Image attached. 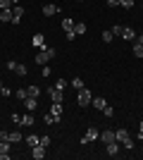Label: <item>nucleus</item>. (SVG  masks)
<instances>
[{"mask_svg": "<svg viewBox=\"0 0 143 160\" xmlns=\"http://www.w3.org/2000/svg\"><path fill=\"white\" fill-rule=\"evenodd\" d=\"M53 58H55V48L45 46L43 50H38V55H36L34 60L38 62V65H48V60H53Z\"/></svg>", "mask_w": 143, "mask_h": 160, "instance_id": "f257e3e1", "label": "nucleus"}, {"mask_svg": "<svg viewBox=\"0 0 143 160\" xmlns=\"http://www.w3.org/2000/svg\"><path fill=\"white\" fill-rule=\"evenodd\" d=\"M79 105H81V108L91 105V91H88L86 86H83V88H79Z\"/></svg>", "mask_w": 143, "mask_h": 160, "instance_id": "f03ea898", "label": "nucleus"}, {"mask_svg": "<svg viewBox=\"0 0 143 160\" xmlns=\"http://www.w3.org/2000/svg\"><path fill=\"white\" fill-rule=\"evenodd\" d=\"M98 136H100V132H98V129H95V127H88V132L83 134L81 143H91V141H95V139H98Z\"/></svg>", "mask_w": 143, "mask_h": 160, "instance_id": "7ed1b4c3", "label": "nucleus"}, {"mask_svg": "<svg viewBox=\"0 0 143 160\" xmlns=\"http://www.w3.org/2000/svg\"><path fill=\"white\" fill-rule=\"evenodd\" d=\"M48 96L53 98V103H62V98H64V96H62V91H60V88H55V86L48 88Z\"/></svg>", "mask_w": 143, "mask_h": 160, "instance_id": "20e7f679", "label": "nucleus"}, {"mask_svg": "<svg viewBox=\"0 0 143 160\" xmlns=\"http://www.w3.org/2000/svg\"><path fill=\"white\" fill-rule=\"evenodd\" d=\"M31 43H34V48L43 50V48H45V36H43V33H34V38H31Z\"/></svg>", "mask_w": 143, "mask_h": 160, "instance_id": "39448f33", "label": "nucleus"}, {"mask_svg": "<svg viewBox=\"0 0 143 160\" xmlns=\"http://www.w3.org/2000/svg\"><path fill=\"white\" fill-rule=\"evenodd\" d=\"M12 17H14V24H19V22H21V17H24V7H21V5H12Z\"/></svg>", "mask_w": 143, "mask_h": 160, "instance_id": "423d86ee", "label": "nucleus"}, {"mask_svg": "<svg viewBox=\"0 0 143 160\" xmlns=\"http://www.w3.org/2000/svg\"><path fill=\"white\" fill-rule=\"evenodd\" d=\"M98 139H100L102 143H112V141H117V139H115V132H110V129L100 132V136H98Z\"/></svg>", "mask_w": 143, "mask_h": 160, "instance_id": "0eeeda50", "label": "nucleus"}, {"mask_svg": "<svg viewBox=\"0 0 143 160\" xmlns=\"http://www.w3.org/2000/svg\"><path fill=\"white\" fill-rule=\"evenodd\" d=\"M31 155H34L36 160H43V158H45V146H41V143L34 146V148H31Z\"/></svg>", "mask_w": 143, "mask_h": 160, "instance_id": "6e6552de", "label": "nucleus"}, {"mask_svg": "<svg viewBox=\"0 0 143 160\" xmlns=\"http://www.w3.org/2000/svg\"><path fill=\"white\" fill-rule=\"evenodd\" d=\"M24 141L29 143V148H34V146L41 143V136H38V134H29V136H24Z\"/></svg>", "mask_w": 143, "mask_h": 160, "instance_id": "1a4fd4ad", "label": "nucleus"}, {"mask_svg": "<svg viewBox=\"0 0 143 160\" xmlns=\"http://www.w3.org/2000/svg\"><path fill=\"white\" fill-rule=\"evenodd\" d=\"M24 105H26V110H29V112H34L36 108H38V100H36L34 96H29V98H24Z\"/></svg>", "mask_w": 143, "mask_h": 160, "instance_id": "9d476101", "label": "nucleus"}, {"mask_svg": "<svg viewBox=\"0 0 143 160\" xmlns=\"http://www.w3.org/2000/svg\"><path fill=\"white\" fill-rule=\"evenodd\" d=\"M57 12H60V7H57V5H50V2L43 5V14H45V17H53V14H57Z\"/></svg>", "mask_w": 143, "mask_h": 160, "instance_id": "9b49d317", "label": "nucleus"}, {"mask_svg": "<svg viewBox=\"0 0 143 160\" xmlns=\"http://www.w3.org/2000/svg\"><path fill=\"white\" fill-rule=\"evenodd\" d=\"M122 38H126V41H131V43H134V41H136V31H134L131 27H124V31H122Z\"/></svg>", "mask_w": 143, "mask_h": 160, "instance_id": "f8f14e48", "label": "nucleus"}, {"mask_svg": "<svg viewBox=\"0 0 143 160\" xmlns=\"http://www.w3.org/2000/svg\"><path fill=\"white\" fill-rule=\"evenodd\" d=\"M7 141H10V143H19V141H24V134H19V132H7Z\"/></svg>", "mask_w": 143, "mask_h": 160, "instance_id": "ddd939ff", "label": "nucleus"}, {"mask_svg": "<svg viewBox=\"0 0 143 160\" xmlns=\"http://www.w3.org/2000/svg\"><path fill=\"white\" fill-rule=\"evenodd\" d=\"M105 146H107V153L110 155H119V146H122L119 141H112V143H105Z\"/></svg>", "mask_w": 143, "mask_h": 160, "instance_id": "4468645a", "label": "nucleus"}, {"mask_svg": "<svg viewBox=\"0 0 143 160\" xmlns=\"http://www.w3.org/2000/svg\"><path fill=\"white\" fill-rule=\"evenodd\" d=\"M115 139L119 141V143H124V141L129 139V132H126V129H117V132H115Z\"/></svg>", "mask_w": 143, "mask_h": 160, "instance_id": "2eb2a0df", "label": "nucleus"}, {"mask_svg": "<svg viewBox=\"0 0 143 160\" xmlns=\"http://www.w3.org/2000/svg\"><path fill=\"white\" fill-rule=\"evenodd\" d=\"M14 17H12V7H10V10H2V12H0V22H12Z\"/></svg>", "mask_w": 143, "mask_h": 160, "instance_id": "dca6fc26", "label": "nucleus"}, {"mask_svg": "<svg viewBox=\"0 0 143 160\" xmlns=\"http://www.w3.org/2000/svg\"><path fill=\"white\" fill-rule=\"evenodd\" d=\"M74 24H76L74 19H62V29H64V33H67V31H74Z\"/></svg>", "mask_w": 143, "mask_h": 160, "instance_id": "f3484780", "label": "nucleus"}, {"mask_svg": "<svg viewBox=\"0 0 143 160\" xmlns=\"http://www.w3.org/2000/svg\"><path fill=\"white\" fill-rule=\"evenodd\" d=\"M105 105H107V100H105V98H100V96H98V98H93V108H95V110H102Z\"/></svg>", "mask_w": 143, "mask_h": 160, "instance_id": "a211bd4d", "label": "nucleus"}, {"mask_svg": "<svg viewBox=\"0 0 143 160\" xmlns=\"http://www.w3.org/2000/svg\"><path fill=\"white\" fill-rule=\"evenodd\" d=\"M74 33L76 36H83V33H86V24H83V22H76L74 24Z\"/></svg>", "mask_w": 143, "mask_h": 160, "instance_id": "6ab92c4d", "label": "nucleus"}, {"mask_svg": "<svg viewBox=\"0 0 143 160\" xmlns=\"http://www.w3.org/2000/svg\"><path fill=\"white\" fill-rule=\"evenodd\" d=\"M34 124V115H21V127H31Z\"/></svg>", "mask_w": 143, "mask_h": 160, "instance_id": "aec40b11", "label": "nucleus"}, {"mask_svg": "<svg viewBox=\"0 0 143 160\" xmlns=\"http://www.w3.org/2000/svg\"><path fill=\"white\" fill-rule=\"evenodd\" d=\"M10 146H12V143L7 139H0V153H10Z\"/></svg>", "mask_w": 143, "mask_h": 160, "instance_id": "412c9836", "label": "nucleus"}, {"mask_svg": "<svg viewBox=\"0 0 143 160\" xmlns=\"http://www.w3.org/2000/svg\"><path fill=\"white\" fill-rule=\"evenodd\" d=\"M26 93H29V96H34V98H36V96L41 93V88H38V86H34V84H31V86H26Z\"/></svg>", "mask_w": 143, "mask_h": 160, "instance_id": "4be33fe9", "label": "nucleus"}, {"mask_svg": "<svg viewBox=\"0 0 143 160\" xmlns=\"http://www.w3.org/2000/svg\"><path fill=\"white\" fill-rule=\"evenodd\" d=\"M72 86H74L76 91H79V88H83V79H81V77H74V79H72Z\"/></svg>", "mask_w": 143, "mask_h": 160, "instance_id": "5701e85b", "label": "nucleus"}, {"mask_svg": "<svg viewBox=\"0 0 143 160\" xmlns=\"http://www.w3.org/2000/svg\"><path fill=\"white\" fill-rule=\"evenodd\" d=\"M134 55H136V58H143V46L136 43V41H134Z\"/></svg>", "mask_w": 143, "mask_h": 160, "instance_id": "b1692460", "label": "nucleus"}, {"mask_svg": "<svg viewBox=\"0 0 143 160\" xmlns=\"http://www.w3.org/2000/svg\"><path fill=\"white\" fill-rule=\"evenodd\" d=\"M110 31H112V36H122V31H124V27H122V24H115V27L110 29Z\"/></svg>", "mask_w": 143, "mask_h": 160, "instance_id": "393cba45", "label": "nucleus"}, {"mask_svg": "<svg viewBox=\"0 0 143 160\" xmlns=\"http://www.w3.org/2000/svg\"><path fill=\"white\" fill-rule=\"evenodd\" d=\"M14 72L19 74V77H26V67H24V65H19V62H17V67H14Z\"/></svg>", "mask_w": 143, "mask_h": 160, "instance_id": "a878e982", "label": "nucleus"}, {"mask_svg": "<svg viewBox=\"0 0 143 160\" xmlns=\"http://www.w3.org/2000/svg\"><path fill=\"white\" fill-rule=\"evenodd\" d=\"M100 112L105 115V117H112V115H115V110H112V105H105V108L100 110Z\"/></svg>", "mask_w": 143, "mask_h": 160, "instance_id": "bb28decb", "label": "nucleus"}, {"mask_svg": "<svg viewBox=\"0 0 143 160\" xmlns=\"http://www.w3.org/2000/svg\"><path fill=\"white\" fill-rule=\"evenodd\" d=\"M53 115H62V103H53V110H50Z\"/></svg>", "mask_w": 143, "mask_h": 160, "instance_id": "cd10ccee", "label": "nucleus"}, {"mask_svg": "<svg viewBox=\"0 0 143 160\" xmlns=\"http://www.w3.org/2000/svg\"><path fill=\"white\" fill-rule=\"evenodd\" d=\"M12 5H14L12 0H0V10H10Z\"/></svg>", "mask_w": 143, "mask_h": 160, "instance_id": "c85d7f7f", "label": "nucleus"}, {"mask_svg": "<svg viewBox=\"0 0 143 160\" xmlns=\"http://www.w3.org/2000/svg\"><path fill=\"white\" fill-rule=\"evenodd\" d=\"M14 96H17V98H19V100L29 98V93H26V88H19V91H17V93H14Z\"/></svg>", "mask_w": 143, "mask_h": 160, "instance_id": "c756f323", "label": "nucleus"}, {"mask_svg": "<svg viewBox=\"0 0 143 160\" xmlns=\"http://www.w3.org/2000/svg\"><path fill=\"white\" fill-rule=\"evenodd\" d=\"M119 5L126 7V10H131V7H134V0H119Z\"/></svg>", "mask_w": 143, "mask_h": 160, "instance_id": "7c9ffc66", "label": "nucleus"}, {"mask_svg": "<svg viewBox=\"0 0 143 160\" xmlns=\"http://www.w3.org/2000/svg\"><path fill=\"white\" fill-rule=\"evenodd\" d=\"M112 38H115V36H112V31H102V41H105V43H110Z\"/></svg>", "mask_w": 143, "mask_h": 160, "instance_id": "2f4dec72", "label": "nucleus"}, {"mask_svg": "<svg viewBox=\"0 0 143 160\" xmlns=\"http://www.w3.org/2000/svg\"><path fill=\"white\" fill-rule=\"evenodd\" d=\"M64 86H67V81H64V79H57V81H55V88H60V91H62Z\"/></svg>", "mask_w": 143, "mask_h": 160, "instance_id": "473e14b6", "label": "nucleus"}, {"mask_svg": "<svg viewBox=\"0 0 143 160\" xmlns=\"http://www.w3.org/2000/svg\"><path fill=\"white\" fill-rule=\"evenodd\" d=\"M12 122H14V124H21V115L19 112H12Z\"/></svg>", "mask_w": 143, "mask_h": 160, "instance_id": "72a5a7b5", "label": "nucleus"}, {"mask_svg": "<svg viewBox=\"0 0 143 160\" xmlns=\"http://www.w3.org/2000/svg\"><path fill=\"white\" fill-rule=\"evenodd\" d=\"M122 146L126 148V151H131V148H134V141H131V139H126V141H124V143H122Z\"/></svg>", "mask_w": 143, "mask_h": 160, "instance_id": "f704fd0d", "label": "nucleus"}, {"mask_svg": "<svg viewBox=\"0 0 143 160\" xmlns=\"http://www.w3.org/2000/svg\"><path fill=\"white\" fill-rule=\"evenodd\" d=\"M41 146H45V148L50 146V136H41Z\"/></svg>", "mask_w": 143, "mask_h": 160, "instance_id": "c9c22d12", "label": "nucleus"}, {"mask_svg": "<svg viewBox=\"0 0 143 160\" xmlns=\"http://www.w3.org/2000/svg\"><path fill=\"white\" fill-rule=\"evenodd\" d=\"M107 5L110 7H117V5H119V0H107Z\"/></svg>", "mask_w": 143, "mask_h": 160, "instance_id": "e433bc0d", "label": "nucleus"}, {"mask_svg": "<svg viewBox=\"0 0 143 160\" xmlns=\"http://www.w3.org/2000/svg\"><path fill=\"white\" fill-rule=\"evenodd\" d=\"M136 43H141V46H143V33H141V36H136Z\"/></svg>", "mask_w": 143, "mask_h": 160, "instance_id": "4c0bfd02", "label": "nucleus"}, {"mask_svg": "<svg viewBox=\"0 0 143 160\" xmlns=\"http://www.w3.org/2000/svg\"><path fill=\"white\" fill-rule=\"evenodd\" d=\"M138 132H141V134H143V122H141V127H138Z\"/></svg>", "mask_w": 143, "mask_h": 160, "instance_id": "58836bf2", "label": "nucleus"}, {"mask_svg": "<svg viewBox=\"0 0 143 160\" xmlns=\"http://www.w3.org/2000/svg\"><path fill=\"white\" fill-rule=\"evenodd\" d=\"M12 2H14V5H19V0H12Z\"/></svg>", "mask_w": 143, "mask_h": 160, "instance_id": "ea45409f", "label": "nucleus"}, {"mask_svg": "<svg viewBox=\"0 0 143 160\" xmlns=\"http://www.w3.org/2000/svg\"><path fill=\"white\" fill-rule=\"evenodd\" d=\"M0 88H2V84H0Z\"/></svg>", "mask_w": 143, "mask_h": 160, "instance_id": "a19ab883", "label": "nucleus"}, {"mask_svg": "<svg viewBox=\"0 0 143 160\" xmlns=\"http://www.w3.org/2000/svg\"><path fill=\"white\" fill-rule=\"evenodd\" d=\"M141 143H143V139H141Z\"/></svg>", "mask_w": 143, "mask_h": 160, "instance_id": "79ce46f5", "label": "nucleus"}]
</instances>
